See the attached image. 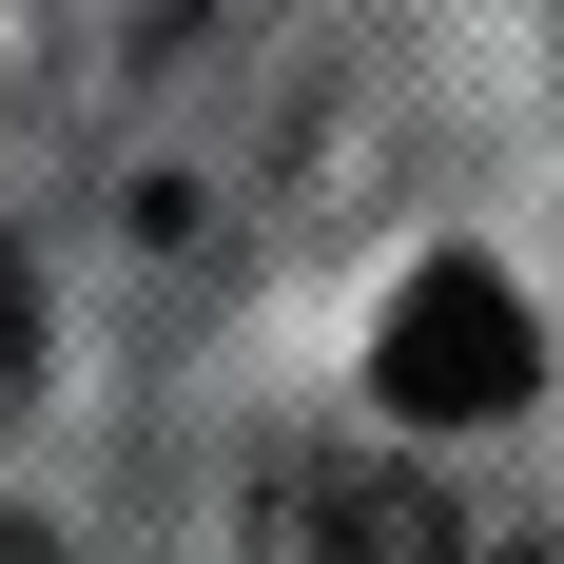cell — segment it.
I'll use <instances>...</instances> for the list:
<instances>
[{"label":"cell","instance_id":"3957f363","mask_svg":"<svg viewBox=\"0 0 564 564\" xmlns=\"http://www.w3.org/2000/svg\"><path fill=\"white\" fill-rule=\"evenodd\" d=\"M20 390H40V292H20V234H0V429H20Z\"/></svg>","mask_w":564,"mask_h":564},{"label":"cell","instance_id":"6da1fadb","mask_svg":"<svg viewBox=\"0 0 564 564\" xmlns=\"http://www.w3.org/2000/svg\"><path fill=\"white\" fill-rule=\"evenodd\" d=\"M525 370H545V332H525V292L487 273V253L409 273L390 332H370V390H390L409 429H487V409H525Z\"/></svg>","mask_w":564,"mask_h":564},{"label":"cell","instance_id":"7a4b0ae2","mask_svg":"<svg viewBox=\"0 0 564 564\" xmlns=\"http://www.w3.org/2000/svg\"><path fill=\"white\" fill-rule=\"evenodd\" d=\"M253 564H448V507L429 487H370V467H292Z\"/></svg>","mask_w":564,"mask_h":564},{"label":"cell","instance_id":"277c9868","mask_svg":"<svg viewBox=\"0 0 564 564\" xmlns=\"http://www.w3.org/2000/svg\"><path fill=\"white\" fill-rule=\"evenodd\" d=\"M0 564H58V545H40V525H0Z\"/></svg>","mask_w":564,"mask_h":564}]
</instances>
